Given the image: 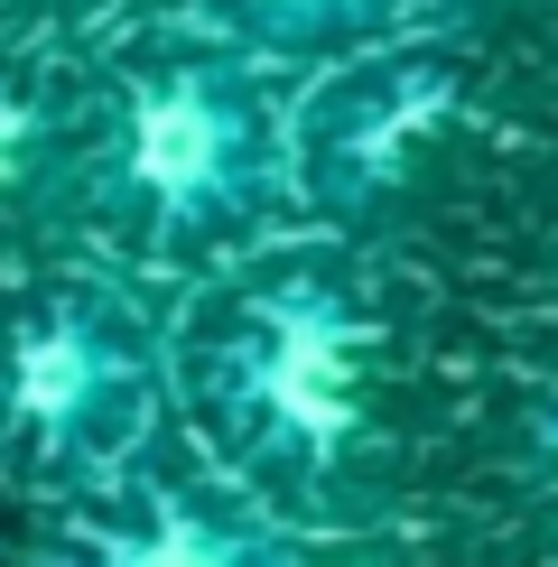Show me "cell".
Instances as JSON below:
<instances>
[{"instance_id": "1", "label": "cell", "mask_w": 558, "mask_h": 567, "mask_svg": "<svg viewBox=\"0 0 558 567\" xmlns=\"http://www.w3.org/2000/svg\"><path fill=\"white\" fill-rule=\"evenodd\" d=\"M232 168V122L205 84H158L131 103V177L168 205H196L215 196Z\"/></svg>"}, {"instance_id": "2", "label": "cell", "mask_w": 558, "mask_h": 567, "mask_svg": "<svg viewBox=\"0 0 558 567\" xmlns=\"http://www.w3.org/2000/svg\"><path fill=\"white\" fill-rule=\"evenodd\" d=\"M140 567H224V558H215V539L168 530V539H149V549H140Z\"/></svg>"}, {"instance_id": "3", "label": "cell", "mask_w": 558, "mask_h": 567, "mask_svg": "<svg viewBox=\"0 0 558 567\" xmlns=\"http://www.w3.org/2000/svg\"><path fill=\"white\" fill-rule=\"evenodd\" d=\"M279 10H335V0H279Z\"/></svg>"}]
</instances>
